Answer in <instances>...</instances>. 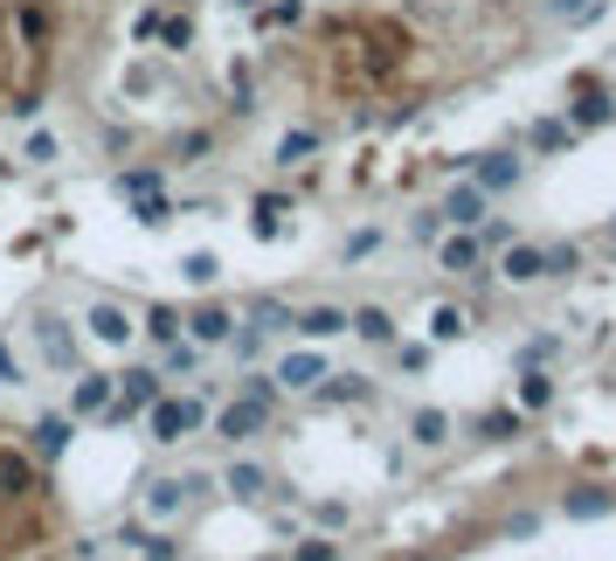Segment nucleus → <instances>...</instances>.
Here are the masks:
<instances>
[{
    "label": "nucleus",
    "instance_id": "1a4fd4ad",
    "mask_svg": "<svg viewBox=\"0 0 616 561\" xmlns=\"http://www.w3.org/2000/svg\"><path fill=\"white\" fill-rule=\"evenodd\" d=\"M188 493H209V478H152V486H146V506H152V520H173V514H181V499Z\"/></svg>",
    "mask_w": 616,
    "mask_h": 561
},
{
    "label": "nucleus",
    "instance_id": "f03ea898",
    "mask_svg": "<svg viewBox=\"0 0 616 561\" xmlns=\"http://www.w3.org/2000/svg\"><path fill=\"white\" fill-rule=\"evenodd\" d=\"M56 8H49V0H14L8 8V35L29 49V56H49V49H56Z\"/></svg>",
    "mask_w": 616,
    "mask_h": 561
},
{
    "label": "nucleus",
    "instance_id": "a878e982",
    "mask_svg": "<svg viewBox=\"0 0 616 561\" xmlns=\"http://www.w3.org/2000/svg\"><path fill=\"white\" fill-rule=\"evenodd\" d=\"M450 430H457V423H450L444 410H416V416H408V437H416L423 451H444V444H450Z\"/></svg>",
    "mask_w": 616,
    "mask_h": 561
},
{
    "label": "nucleus",
    "instance_id": "58836bf2",
    "mask_svg": "<svg viewBox=\"0 0 616 561\" xmlns=\"http://www.w3.org/2000/svg\"><path fill=\"white\" fill-rule=\"evenodd\" d=\"M181 277H188V285H215L222 264L209 257V250H188V257H181Z\"/></svg>",
    "mask_w": 616,
    "mask_h": 561
},
{
    "label": "nucleus",
    "instance_id": "ddd939ff",
    "mask_svg": "<svg viewBox=\"0 0 616 561\" xmlns=\"http://www.w3.org/2000/svg\"><path fill=\"white\" fill-rule=\"evenodd\" d=\"M319 374H326V353H312V347H298V353H285L277 361V389H319Z\"/></svg>",
    "mask_w": 616,
    "mask_h": 561
},
{
    "label": "nucleus",
    "instance_id": "f704fd0d",
    "mask_svg": "<svg viewBox=\"0 0 616 561\" xmlns=\"http://www.w3.org/2000/svg\"><path fill=\"white\" fill-rule=\"evenodd\" d=\"M541 264H548V277H575L582 271V243H548Z\"/></svg>",
    "mask_w": 616,
    "mask_h": 561
},
{
    "label": "nucleus",
    "instance_id": "8fccbe9b",
    "mask_svg": "<svg viewBox=\"0 0 616 561\" xmlns=\"http://www.w3.org/2000/svg\"><path fill=\"white\" fill-rule=\"evenodd\" d=\"M229 8H249V14H256V8H264V0H229Z\"/></svg>",
    "mask_w": 616,
    "mask_h": 561
},
{
    "label": "nucleus",
    "instance_id": "4be33fe9",
    "mask_svg": "<svg viewBox=\"0 0 616 561\" xmlns=\"http://www.w3.org/2000/svg\"><path fill=\"white\" fill-rule=\"evenodd\" d=\"M520 139H527L533 152H561V146H575V125H569V118L554 112V118H533V125H527Z\"/></svg>",
    "mask_w": 616,
    "mask_h": 561
},
{
    "label": "nucleus",
    "instance_id": "393cba45",
    "mask_svg": "<svg viewBox=\"0 0 616 561\" xmlns=\"http://www.w3.org/2000/svg\"><path fill=\"white\" fill-rule=\"evenodd\" d=\"M21 493H35V465L21 451H0V499H21Z\"/></svg>",
    "mask_w": 616,
    "mask_h": 561
},
{
    "label": "nucleus",
    "instance_id": "de8ad7c7",
    "mask_svg": "<svg viewBox=\"0 0 616 561\" xmlns=\"http://www.w3.org/2000/svg\"><path fill=\"white\" fill-rule=\"evenodd\" d=\"M402 353V374H423L429 368V347H395Z\"/></svg>",
    "mask_w": 616,
    "mask_h": 561
},
{
    "label": "nucleus",
    "instance_id": "864d4df0",
    "mask_svg": "<svg viewBox=\"0 0 616 561\" xmlns=\"http://www.w3.org/2000/svg\"><path fill=\"white\" fill-rule=\"evenodd\" d=\"M270 561H285V554H270Z\"/></svg>",
    "mask_w": 616,
    "mask_h": 561
},
{
    "label": "nucleus",
    "instance_id": "cd10ccee",
    "mask_svg": "<svg viewBox=\"0 0 616 561\" xmlns=\"http://www.w3.org/2000/svg\"><path fill=\"white\" fill-rule=\"evenodd\" d=\"M471 334V313H465V305H436V313H429V340L436 347H450V340H465Z\"/></svg>",
    "mask_w": 616,
    "mask_h": 561
},
{
    "label": "nucleus",
    "instance_id": "9b49d317",
    "mask_svg": "<svg viewBox=\"0 0 616 561\" xmlns=\"http://www.w3.org/2000/svg\"><path fill=\"white\" fill-rule=\"evenodd\" d=\"M347 334H361L368 347H395V313H389V305H353Z\"/></svg>",
    "mask_w": 616,
    "mask_h": 561
},
{
    "label": "nucleus",
    "instance_id": "9d476101",
    "mask_svg": "<svg viewBox=\"0 0 616 561\" xmlns=\"http://www.w3.org/2000/svg\"><path fill=\"white\" fill-rule=\"evenodd\" d=\"M319 402H326V410H347V402H374V381L368 374H319V389H312Z\"/></svg>",
    "mask_w": 616,
    "mask_h": 561
},
{
    "label": "nucleus",
    "instance_id": "aec40b11",
    "mask_svg": "<svg viewBox=\"0 0 616 561\" xmlns=\"http://www.w3.org/2000/svg\"><path fill=\"white\" fill-rule=\"evenodd\" d=\"M160 188H167V173H160V167H118V173H111V194H118V201L160 194Z\"/></svg>",
    "mask_w": 616,
    "mask_h": 561
},
{
    "label": "nucleus",
    "instance_id": "39448f33",
    "mask_svg": "<svg viewBox=\"0 0 616 561\" xmlns=\"http://www.w3.org/2000/svg\"><path fill=\"white\" fill-rule=\"evenodd\" d=\"M436 271H450V277H478V271H485V243H478V229H444V236H436Z\"/></svg>",
    "mask_w": 616,
    "mask_h": 561
},
{
    "label": "nucleus",
    "instance_id": "f257e3e1",
    "mask_svg": "<svg viewBox=\"0 0 616 561\" xmlns=\"http://www.w3.org/2000/svg\"><path fill=\"white\" fill-rule=\"evenodd\" d=\"M569 97H575V105L561 112V118H569L575 133H596V125H616V97H609V84H603L596 70H575V76H569Z\"/></svg>",
    "mask_w": 616,
    "mask_h": 561
},
{
    "label": "nucleus",
    "instance_id": "603ef678",
    "mask_svg": "<svg viewBox=\"0 0 616 561\" xmlns=\"http://www.w3.org/2000/svg\"><path fill=\"white\" fill-rule=\"evenodd\" d=\"M0 105H8V91H0Z\"/></svg>",
    "mask_w": 616,
    "mask_h": 561
},
{
    "label": "nucleus",
    "instance_id": "5701e85b",
    "mask_svg": "<svg viewBox=\"0 0 616 561\" xmlns=\"http://www.w3.org/2000/svg\"><path fill=\"white\" fill-rule=\"evenodd\" d=\"M291 334H305V340H332V334H347V313H340V305H312V313L291 319Z\"/></svg>",
    "mask_w": 616,
    "mask_h": 561
},
{
    "label": "nucleus",
    "instance_id": "c756f323",
    "mask_svg": "<svg viewBox=\"0 0 616 561\" xmlns=\"http://www.w3.org/2000/svg\"><path fill=\"white\" fill-rule=\"evenodd\" d=\"M291 305L285 298H249V326H264V334H291Z\"/></svg>",
    "mask_w": 616,
    "mask_h": 561
},
{
    "label": "nucleus",
    "instance_id": "3c124183",
    "mask_svg": "<svg viewBox=\"0 0 616 561\" xmlns=\"http://www.w3.org/2000/svg\"><path fill=\"white\" fill-rule=\"evenodd\" d=\"M609 243H616V222H609Z\"/></svg>",
    "mask_w": 616,
    "mask_h": 561
},
{
    "label": "nucleus",
    "instance_id": "6e6552de",
    "mask_svg": "<svg viewBox=\"0 0 616 561\" xmlns=\"http://www.w3.org/2000/svg\"><path fill=\"white\" fill-rule=\"evenodd\" d=\"M181 326H188V340H194V347H222L229 334H236V313H229V305H194Z\"/></svg>",
    "mask_w": 616,
    "mask_h": 561
},
{
    "label": "nucleus",
    "instance_id": "2eb2a0df",
    "mask_svg": "<svg viewBox=\"0 0 616 561\" xmlns=\"http://www.w3.org/2000/svg\"><path fill=\"white\" fill-rule=\"evenodd\" d=\"M35 340H42V361L56 368V374L76 368V334H63V319H49V313H42V319H35Z\"/></svg>",
    "mask_w": 616,
    "mask_h": 561
},
{
    "label": "nucleus",
    "instance_id": "a19ab883",
    "mask_svg": "<svg viewBox=\"0 0 616 561\" xmlns=\"http://www.w3.org/2000/svg\"><path fill=\"white\" fill-rule=\"evenodd\" d=\"M374 250H381V229H353V236L340 243V257H347V264H361V257H374Z\"/></svg>",
    "mask_w": 616,
    "mask_h": 561
},
{
    "label": "nucleus",
    "instance_id": "49530a36",
    "mask_svg": "<svg viewBox=\"0 0 616 561\" xmlns=\"http://www.w3.org/2000/svg\"><path fill=\"white\" fill-rule=\"evenodd\" d=\"M0 381L21 389V353H14V340H0Z\"/></svg>",
    "mask_w": 616,
    "mask_h": 561
},
{
    "label": "nucleus",
    "instance_id": "c9c22d12",
    "mask_svg": "<svg viewBox=\"0 0 616 561\" xmlns=\"http://www.w3.org/2000/svg\"><path fill=\"white\" fill-rule=\"evenodd\" d=\"M194 368H201V347H194V340H167L160 374H194Z\"/></svg>",
    "mask_w": 616,
    "mask_h": 561
},
{
    "label": "nucleus",
    "instance_id": "7ed1b4c3",
    "mask_svg": "<svg viewBox=\"0 0 616 561\" xmlns=\"http://www.w3.org/2000/svg\"><path fill=\"white\" fill-rule=\"evenodd\" d=\"M146 423H152V444H181V437H194V430L209 423V410H201L194 395H160L146 410Z\"/></svg>",
    "mask_w": 616,
    "mask_h": 561
},
{
    "label": "nucleus",
    "instance_id": "6ab92c4d",
    "mask_svg": "<svg viewBox=\"0 0 616 561\" xmlns=\"http://www.w3.org/2000/svg\"><path fill=\"white\" fill-rule=\"evenodd\" d=\"M29 437H35V457H42V465H56V457L70 451V437H76V416H42Z\"/></svg>",
    "mask_w": 616,
    "mask_h": 561
},
{
    "label": "nucleus",
    "instance_id": "dca6fc26",
    "mask_svg": "<svg viewBox=\"0 0 616 561\" xmlns=\"http://www.w3.org/2000/svg\"><path fill=\"white\" fill-rule=\"evenodd\" d=\"M561 514L569 520H603V514H616V493L609 486H569L561 493Z\"/></svg>",
    "mask_w": 616,
    "mask_h": 561
},
{
    "label": "nucleus",
    "instance_id": "412c9836",
    "mask_svg": "<svg viewBox=\"0 0 616 561\" xmlns=\"http://www.w3.org/2000/svg\"><path fill=\"white\" fill-rule=\"evenodd\" d=\"M152 42H160L167 56H188V49H194V14H188V8L167 14V8H160V29H152Z\"/></svg>",
    "mask_w": 616,
    "mask_h": 561
},
{
    "label": "nucleus",
    "instance_id": "b1692460",
    "mask_svg": "<svg viewBox=\"0 0 616 561\" xmlns=\"http://www.w3.org/2000/svg\"><path fill=\"white\" fill-rule=\"evenodd\" d=\"M471 430H478L485 444H512V437H520V430H527V416H520V410H512V402H506V410H485V416H478Z\"/></svg>",
    "mask_w": 616,
    "mask_h": 561
},
{
    "label": "nucleus",
    "instance_id": "a211bd4d",
    "mask_svg": "<svg viewBox=\"0 0 616 561\" xmlns=\"http://www.w3.org/2000/svg\"><path fill=\"white\" fill-rule=\"evenodd\" d=\"M105 402H111V374H76V389H70V416L76 423L105 416Z\"/></svg>",
    "mask_w": 616,
    "mask_h": 561
},
{
    "label": "nucleus",
    "instance_id": "423d86ee",
    "mask_svg": "<svg viewBox=\"0 0 616 561\" xmlns=\"http://www.w3.org/2000/svg\"><path fill=\"white\" fill-rule=\"evenodd\" d=\"M485 201L492 194H485L478 181H457L444 201H436V215H444V229H485Z\"/></svg>",
    "mask_w": 616,
    "mask_h": 561
},
{
    "label": "nucleus",
    "instance_id": "bb28decb",
    "mask_svg": "<svg viewBox=\"0 0 616 561\" xmlns=\"http://www.w3.org/2000/svg\"><path fill=\"white\" fill-rule=\"evenodd\" d=\"M222 486L236 493V499H264V486H270V472H264V465H249V457H236V465L222 472Z\"/></svg>",
    "mask_w": 616,
    "mask_h": 561
},
{
    "label": "nucleus",
    "instance_id": "473e14b6",
    "mask_svg": "<svg viewBox=\"0 0 616 561\" xmlns=\"http://www.w3.org/2000/svg\"><path fill=\"white\" fill-rule=\"evenodd\" d=\"M548 14H554V21H575V29H588V21H603L609 8H603V0H548Z\"/></svg>",
    "mask_w": 616,
    "mask_h": 561
},
{
    "label": "nucleus",
    "instance_id": "09e8293b",
    "mask_svg": "<svg viewBox=\"0 0 616 561\" xmlns=\"http://www.w3.org/2000/svg\"><path fill=\"white\" fill-rule=\"evenodd\" d=\"M152 29H160V8H139V21H132V35H139V42H152Z\"/></svg>",
    "mask_w": 616,
    "mask_h": 561
},
{
    "label": "nucleus",
    "instance_id": "72a5a7b5",
    "mask_svg": "<svg viewBox=\"0 0 616 561\" xmlns=\"http://www.w3.org/2000/svg\"><path fill=\"white\" fill-rule=\"evenodd\" d=\"M167 215H173L167 188H160V194H139V201H132V222H139V229H167Z\"/></svg>",
    "mask_w": 616,
    "mask_h": 561
},
{
    "label": "nucleus",
    "instance_id": "4468645a",
    "mask_svg": "<svg viewBox=\"0 0 616 561\" xmlns=\"http://www.w3.org/2000/svg\"><path fill=\"white\" fill-rule=\"evenodd\" d=\"M512 410H520V416H541V410H554V374H548V368H520Z\"/></svg>",
    "mask_w": 616,
    "mask_h": 561
},
{
    "label": "nucleus",
    "instance_id": "79ce46f5",
    "mask_svg": "<svg viewBox=\"0 0 616 561\" xmlns=\"http://www.w3.org/2000/svg\"><path fill=\"white\" fill-rule=\"evenodd\" d=\"M291 561H340V548H332V533H312V541H298Z\"/></svg>",
    "mask_w": 616,
    "mask_h": 561
},
{
    "label": "nucleus",
    "instance_id": "f3484780",
    "mask_svg": "<svg viewBox=\"0 0 616 561\" xmlns=\"http://www.w3.org/2000/svg\"><path fill=\"white\" fill-rule=\"evenodd\" d=\"M499 277H506V285H541V277H548V264H541V250H533V243H506Z\"/></svg>",
    "mask_w": 616,
    "mask_h": 561
},
{
    "label": "nucleus",
    "instance_id": "37998d69",
    "mask_svg": "<svg viewBox=\"0 0 616 561\" xmlns=\"http://www.w3.org/2000/svg\"><path fill=\"white\" fill-rule=\"evenodd\" d=\"M312 520H319L326 533H340V527H347L353 514H347V506H340V499H319V506H312Z\"/></svg>",
    "mask_w": 616,
    "mask_h": 561
},
{
    "label": "nucleus",
    "instance_id": "20e7f679",
    "mask_svg": "<svg viewBox=\"0 0 616 561\" xmlns=\"http://www.w3.org/2000/svg\"><path fill=\"white\" fill-rule=\"evenodd\" d=\"M465 173L485 188V194H512L527 181V160H520V146H499V152H478V160H465Z\"/></svg>",
    "mask_w": 616,
    "mask_h": 561
},
{
    "label": "nucleus",
    "instance_id": "c85d7f7f",
    "mask_svg": "<svg viewBox=\"0 0 616 561\" xmlns=\"http://www.w3.org/2000/svg\"><path fill=\"white\" fill-rule=\"evenodd\" d=\"M173 160H181V167H194V160H209V152H215V133H209V125H188V133H173Z\"/></svg>",
    "mask_w": 616,
    "mask_h": 561
},
{
    "label": "nucleus",
    "instance_id": "0eeeda50",
    "mask_svg": "<svg viewBox=\"0 0 616 561\" xmlns=\"http://www.w3.org/2000/svg\"><path fill=\"white\" fill-rule=\"evenodd\" d=\"M264 423H270V402H256V395H236V402H229V410L215 416V437L243 444V437H256Z\"/></svg>",
    "mask_w": 616,
    "mask_h": 561
},
{
    "label": "nucleus",
    "instance_id": "e433bc0d",
    "mask_svg": "<svg viewBox=\"0 0 616 561\" xmlns=\"http://www.w3.org/2000/svg\"><path fill=\"white\" fill-rule=\"evenodd\" d=\"M520 368H548V361H561V334H541V340H527L520 353H512Z\"/></svg>",
    "mask_w": 616,
    "mask_h": 561
},
{
    "label": "nucleus",
    "instance_id": "c03bdc74",
    "mask_svg": "<svg viewBox=\"0 0 616 561\" xmlns=\"http://www.w3.org/2000/svg\"><path fill=\"white\" fill-rule=\"evenodd\" d=\"M236 340V361H256V353H264V326H243V334H229Z\"/></svg>",
    "mask_w": 616,
    "mask_h": 561
},
{
    "label": "nucleus",
    "instance_id": "a18cd8bd",
    "mask_svg": "<svg viewBox=\"0 0 616 561\" xmlns=\"http://www.w3.org/2000/svg\"><path fill=\"white\" fill-rule=\"evenodd\" d=\"M408 236H416V243H436V236H444V215H436V209H423L416 222H408Z\"/></svg>",
    "mask_w": 616,
    "mask_h": 561
},
{
    "label": "nucleus",
    "instance_id": "4c0bfd02",
    "mask_svg": "<svg viewBox=\"0 0 616 561\" xmlns=\"http://www.w3.org/2000/svg\"><path fill=\"white\" fill-rule=\"evenodd\" d=\"M56 133H29V139H21V160H29V167H56Z\"/></svg>",
    "mask_w": 616,
    "mask_h": 561
},
{
    "label": "nucleus",
    "instance_id": "ea45409f",
    "mask_svg": "<svg viewBox=\"0 0 616 561\" xmlns=\"http://www.w3.org/2000/svg\"><path fill=\"white\" fill-rule=\"evenodd\" d=\"M146 334L160 340V347H167V340H181V313H173V305H152V313H146Z\"/></svg>",
    "mask_w": 616,
    "mask_h": 561
},
{
    "label": "nucleus",
    "instance_id": "7c9ffc66",
    "mask_svg": "<svg viewBox=\"0 0 616 561\" xmlns=\"http://www.w3.org/2000/svg\"><path fill=\"white\" fill-rule=\"evenodd\" d=\"M312 152H319V133L312 125H291V133L277 139V167H298V160H312Z\"/></svg>",
    "mask_w": 616,
    "mask_h": 561
},
{
    "label": "nucleus",
    "instance_id": "f8f14e48",
    "mask_svg": "<svg viewBox=\"0 0 616 561\" xmlns=\"http://www.w3.org/2000/svg\"><path fill=\"white\" fill-rule=\"evenodd\" d=\"M132 334H139V326H132V313H125V305H111V298H97V305H91V340L125 347Z\"/></svg>",
    "mask_w": 616,
    "mask_h": 561
},
{
    "label": "nucleus",
    "instance_id": "2f4dec72",
    "mask_svg": "<svg viewBox=\"0 0 616 561\" xmlns=\"http://www.w3.org/2000/svg\"><path fill=\"white\" fill-rule=\"evenodd\" d=\"M298 21H305V0H264V8H256V29H298Z\"/></svg>",
    "mask_w": 616,
    "mask_h": 561
}]
</instances>
